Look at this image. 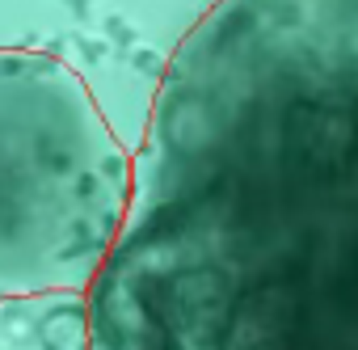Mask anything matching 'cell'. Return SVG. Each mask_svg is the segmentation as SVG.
Wrapping results in <instances>:
<instances>
[{"mask_svg":"<svg viewBox=\"0 0 358 350\" xmlns=\"http://www.w3.org/2000/svg\"><path fill=\"white\" fill-rule=\"evenodd\" d=\"M89 350H358V0H215L177 43Z\"/></svg>","mask_w":358,"mask_h":350,"instance_id":"1","label":"cell"},{"mask_svg":"<svg viewBox=\"0 0 358 350\" xmlns=\"http://www.w3.org/2000/svg\"><path fill=\"white\" fill-rule=\"evenodd\" d=\"M127 199L131 156L76 68L0 47V300L89 291Z\"/></svg>","mask_w":358,"mask_h":350,"instance_id":"2","label":"cell"}]
</instances>
